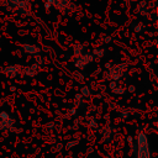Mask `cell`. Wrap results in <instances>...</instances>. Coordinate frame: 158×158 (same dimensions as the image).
<instances>
[{
  "instance_id": "1",
  "label": "cell",
  "mask_w": 158,
  "mask_h": 158,
  "mask_svg": "<svg viewBox=\"0 0 158 158\" xmlns=\"http://www.w3.org/2000/svg\"><path fill=\"white\" fill-rule=\"evenodd\" d=\"M137 143H138V153L137 158H151L149 156V146L148 141L144 133H139L137 136Z\"/></svg>"
}]
</instances>
